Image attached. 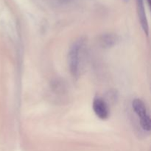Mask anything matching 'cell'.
<instances>
[{"mask_svg":"<svg viewBox=\"0 0 151 151\" xmlns=\"http://www.w3.org/2000/svg\"><path fill=\"white\" fill-rule=\"evenodd\" d=\"M83 44L84 40L79 38L73 43L69 52V70L75 78H78L80 73V59Z\"/></svg>","mask_w":151,"mask_h":151,"instance_id":"6da1fadb","label":"cell"},{"mask_svg":"<svg viewBox=\"0 0 151 151\" xmlns=\"http://www.w3.org/2000/svg\"><path fill=\"white\" fill-rule=\"evenodd\" d=\"M132 107L136 114L140 120V125L145 131H149L151 128L150 115L147 113V108L144 102L140 99H134L132 103Z\"/></svg>","mask_w":151,"mask_h":151,"instance_id":"7a4b0ae2","label":"cell"},{"mask_svg":"<svg viewBox=\"0 0 151 151\" xmlns=\"http://www.w3.org/2000/svg\"><path fill=\"white\" fill-rule=\"evenodd\" d=\"M93 110L97 117L106 119L109 116V109L107 103L101 97H96L93 102Z\"/></svg>","mask_w":151,"mask_h":151,"instance_id":"3957f363","label":"cell"},{"mask_svg":"<svg viewBox=\"0 0 151 151\" xmlns=\"http://www.w3.org/2000/svg\"><path fill=\"white\" fill-rule=\"evenodd\" d=\"M137 10H138L139 18L141 25L146 34H148V24L145 14V10L144 6V0H137Z\"/></svg>","mask_w":151,"mask_h":151,"instance_id":"277c9868","label":"cell"},{"mask_svg":"<svg viewBox=\"0 0 151 151\" xmlns=\"http://www.w3.org/2000/svg\"><path fill=\"white\" fill-rule=\"evenodd\" d=\"M118 41H119V38L115 34H104L100 38V43H101L102 46L103 47H106V48L112 47L113 46L116 45Z\"/></svg>","mask_w":151,"mask_h":151,"instance_id":"5b68a950","label":"cell"},{"mask_svg":"<svg viewBox=\"0 0 151 151\" xmlns=\"http://www.w3.org/2000/svg\"><path fill=\"white\" fill-rule=\"evenodd\" d=\"M147 2H148V4H150V0H147Z\"/></svg>","mask_w":151,"mask_h":151,"instance_id":"8992f818","label":"cell"},{"mask_svg":"<svg viewBox=\"0 0 151 151\" xmlns=\"http://www.w3.org/2000/svg\"><path fill=\"white\" fill-rule=\"evenodd\" d=\"M125 1H128V0H125Z\"/></svg>","mask_w":151,"mask_h":151,"instance_id":"52a82bcc","label":"cell"}]
</instances>
